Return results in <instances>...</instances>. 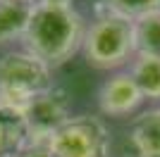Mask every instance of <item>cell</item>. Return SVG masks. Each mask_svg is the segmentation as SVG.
Returning a JSON list of instances; mask_svg holds the SVG:
<instances>
[{
  "label": "cell",
  "instance_id": "6da1fadb",
  "mask_svg": "<svg viewBox=\"0 0 160 157\" xmlns=\"http://www.w3.org/2000/svg\"><path fill=\"white\" fill-rule=\"evenodd\" d=\"M86 24L72 5H38L33 2V12L24 31V45L31 55L43 59L48 67H60L84 45Z\"/></svg>",
  "mask_w": 160,
  "mask_h": 157
},
{
  "label": "cell",
  "instance_id": "7a4b0ae2",
  "mask_svg": "<svg viewBox=\"0 0 160 157\" xmlns=\"http://www.w3.org/2000/svg\"><path fill=\"white\" fill-rule=\"evenodd\" d=\"M53 88L50 67L29 50L7 52L0 59V107L24 114L36 95Z\"/></svg>",
  "mask_w": 160,
  "mask_h": 157
},
{
  "label": "cell",
  "instance_id": "3957f363",
  "mask_svg": "<svg viewBox=\"0 0 160 157\" xmlns=\"http://www.w3.org/2000/svg\"><path fill=\"white\" fill-rule=\"evenodd\" d=\"M86 62L96 69H120L134 59V26L132 21L103 14L86 29L84 36Z\"/></svg>",
  "mask_w": 160,
  "mask_h": 157
},
{
  "label": "cell",
  "instance_id": "277c9868",
  "mask_svg": "<svg viewBox=\"0 0 160 157\" xmlns=\"http://www.w3.org/2000/svg\"><path fill=\"white\" fill-rule=\"evenodd\" d=\"M46 148L55 157H110V133L98 117H72L48 138Z\"/></svg>",
  "mask_w": 160,
  "mask_h": 157
},
{
  "label": "cell",
  "instance_id": "5b68a950",
  "mask_svg": "<svg viewBox=\"0 0 160 157\" xmlns=\"http://www.w3.org/2000/svg\"><path fill=\"white\" fill-rule=\"evenodd\" d=\"M22 117H24V129H27V148L46 145L48 138L72 119L69 98L65 91L53 86L50 91L36 95Z\"/></svg>",
  "mask_w": 160,
  "mask_h": 157
},
{
  "label": "cell",
  "instance_id": "8992f818",
  "mask_svg": "<svg viewBox=\"0 0 160 157\" xmlns=\"http://www.w3.org/2000/svg\"><path fill=\"white\" fill-rule=\"evenodd\" d=\"M143 100H146L143 93L139 91V86H136V81L132 78L129 72L112 74L98 91V107L108 117L132 114Z\"/></svg>",
  "mask_w": 160,
  "mask_h": 157
},
{
  "label": "cell",
  "instance_id": "52a82bcc",
  "mask_svg": "<svg viewBox=\"0 0 160 157\" xmlns=\"http://www.w3.org/2000/svg\"><path fill=\"white\" fill-rule=\"evenodd\" d=\"M129 140L139 157H160V107L134 119Z\"/></svg>",
  "mask_w": 160,
  "mask_h": 157
},
{
  "label": "cell",
  "instance_id": "ba28073f",
  "mask_svg": "<svg viewBox=\"0 0 160 157\" xmlns=\"http://www.w3.org/2000/svg\"><path fill=\"white\" fill-rule=\"evenodd\" d=\"M31 12H33V2L0 0V45H5L14 38H24Z\"/></svg>",
  "mask_w": 160,
  "mask_h": 157
},
{
  "label": "cell",
  "instance_id": "9c48e42d",
  "mask_svg": "<svg viewBox=\"0 0 160 157\" xmlns=\"http://www.w3.org/2000/svg\"><path fill=\"white\" fill-rule=\"evenodd\" d=\"M129 74L136 81L139 91L148 100H160V57L134 55Z\"/></svg>",
  "mask_w": 160,
  "mask_h": 157
},
{
  "label": "cell",
  "instance_id": "30bf717a",
  "mask_svg": "<svg viewBox=\"0 0 160 157\" xmlns=\"http://www.w3.org/2000/svg\"><path fill=\"white\" fill-rule=\"evenodd\" d=\"M134 26V52L160 57V10L132 21Z\"/></svg>",
  "mask_w": 160,
  "mask_h": 157
},
{
  "label": "cell",
  "instance_id": "8fae6325",
  "mask_svg": "<svg viewBox=\"0 0 160 157\" xmlns=\"http://www.w3.org/2000/svg\"><path fill=\"white\" fill-rule=\"evenodd\" d=\"M100 7L110 17H120L127 21H136L146 14L160 10V0H100Z\"/></svg>",
  "mask_w": 160,
  "mask_h": 157
},
{
  "label": "cell",
  "instance_id": "7c38bea8",
  "mask_svg": "<svg viewBox=\"0 0 160 157\" xmlns=\"http://www.w3.org/2000/svg\"><path fill=\"white\" fill-rule=\"evenodd\" d=\"M19 157H55V155L48 150L46 145H33V148H27Z\"/></svg>",
  "mask_w": 160,
  "mask_h": 157
},
{
  "label": "cell",
  "instance_id": "4fadbf2b",
  "mask_svg": "<svg viewBox=\"0 0 160 157\" xmlns=\"http://www.w3.org/2000/svg\"><path fill=\"white\" fill-rule=\"evenodd\" d=\"M38 5H60V7H69L72 0H36Z\"/></svg>",
  "mask_w": 160,
  "mask_h": 157
},
{
  "label": "cell",
  "instance_id": "5bb4252c",
  "mask_svg": "<svg viewBox=\"0 0 160 157\" xmlns=\"http://www.w3.org/2000/svg\"><path fill=\"white\" fill-rule=\"evenodd\" d=\"M19 2H31V0H19Z\"/></svg>",
  "mask_w": 160,
  "mask_h": 157
}]
</instances>
